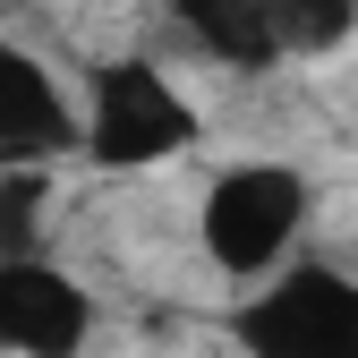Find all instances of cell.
I'll use <instances>...</instances> for the list:
<instances>
[{"label": "cell", "instance_id": "cell-4", "mask_svg": "<svg viewBox=\"0 0 358 358\" xmlns=\"http://www.w3.org/2000/svg\"><path fill=\"white\" fill-rule=\"evenodd\" d=\"M94 290L60 256H0V358H85Z\"/></svg>", "mask_w": 358, "mask_h": 358}, {"label": "cell", "instance_id": "cell-8", "mask_svg": "<svg viewBox=\"0 0 358 358\" xmlns=\"http://www.w3.org/2000/svg\"><path fill=\"white\" fill-rule=\"evenodd\" d=\"M273 26H282V52H333L358 26V0H273Z\"/></svg>", "mask_w": 358, "mask_h": 358}, {"label": "cell", "instance_id": "cell-5", "mask_svg": "<svg viewBox=\"0 0 358 358\" xmlns=\"http://www.w3.org/2000/svg\"><path fill=\"white\" fill-rule=\"evenodd\" d=\"M60 162H77V94L43 52L0 43V171H60Z\"/></svg>", "mask_w": 358, "mask_h": 358}, {"label": "cell", "instance_id": "cell-3", "mask_svg": "<svg viewBox=\"0 0 358 358\" xmlns=\"http://www.w3.org/2000/svg\"><path fill=\"white\" fill-rule=\"evenodd\" d=\"M231 333H239V358H358V273L299 256L248 290Z\"/></svg>", "mask_w": 358, "mask_h": 358}, {"label": "cell", "instance_id": "cell-7", "mask_svg": "<svg viewBox=\"0 0 358 358\" xmlns=\"http://www.w3.org/2000/svg\"><path fill=\"white\" fill-rule=\"evenodd\" d=\"M0 256H52V171H0Z\"/></svg>", "mask_w": 358, "mask_h": 358}, {"label": "cell", "instance_id": "cell-2", "mask_svg": "<svg viewBox=\"0 0 358 358\" xmlns=\"http://www.w3.org/2000/svg\"><path fill=\"white\" fill-rule=\"evenodd\" d=\"M196 145V103L162 60H103L77 94V162L94 171H162Z\"/></svg>", "mask_w": 358, "mask_h": 358}, {"label": "cell", "instance_id": "cell-6", "mask_svg": "<svg viewBox=\"0 0 358 358\" xmlns=\"http://www.w3.org/2000/svg\"><path fill=\"white\" fill-rule=\"evenodd\" d=\"M171 17H179V34H188L205 60H222V69L264 77L273 60H290V52H282V26H273V0H171Z\"/></svg>", "mask_w": 358, "mask_h": 358}, {"label": "cell", "instance_id": "cell-1", "mask_svg": "<svg viewBox=\"0 0 358 358\" xmlns=\"http://www.w3.org/2000/svg\"><path fill=\"white\" fill-rule=\"evenodd\" d=\"M307 213H316V188H307L299 162H273V154H248V162H222L196 196V248L213 273L231 282H273L282 264H299V239H307Z\"/></svg>", "mask_w": 358, "mask_h": 358}]
</instances>
